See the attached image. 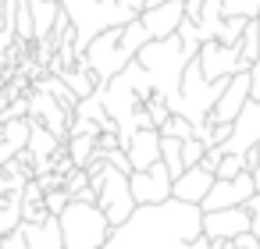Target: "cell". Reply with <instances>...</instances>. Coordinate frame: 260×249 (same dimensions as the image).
<instances>
[{"label": "cell", "instance_id": "16", "mask_svg": "<svg viewBox=\"0 0 260 249\" xmlns=\"http://www.w3.org/2000/svg\"><path fill=\"white\" fill-rule=\"evenodd\" d=\"M125 150H128L132 171H146V167L160 164V160H164V157H160V128H139Z\"/></svg>", "mask_w": 260, "mask_h": 249}, {"label": "cell", "instance_id": "2", "mask_svg": "<svg viewBox=\"0 0 260 249\" xmlns=\"http://www.w3.org/2000/svg\"><path fill=\"white\" fill-rule=\"evenodd\" d=\"M150 40H153V36H150V29L143 25V18H132L128 25H118V29L100 32V36L86 47V54H82L79 61L96 75V82H111L114 75H121V72L136 61V54H139Z\"/></svg>", "mask_w": 260, "mask_h": 249}, {"label": "cell", "instance_id": "33", "mask_svg": "<svg viewBox=\"0 0 260 249\" xmlns=\"http://www.w3.org/2000/svg\"><path fill=\"white\" fill-rule=\"evenodd\" d=\"M249 79H253V100H260V57L253 61V68H249Z\"/></svg>", "mask_w": 260, "mask_h": 249}, {"label": "cell", "instance_id": "24", "mask_svg": "<svg viewBox=\"0 0 260 249\" xmlns=\"http://www.w3.org/2000/svg\"><path fill=\"white\" fill-rule=\"evenodd\" d=\"M249 22H253V18H242V15L224 18V22H221V32H217V40H221V43L239 47V40H242V32H246V25H249Z\"/></svg>", "mask_w": 260, "mask_h": 249}, {"label": "cell", "instance_id": "22", "mask_svg": "<svg viewBox=\"0 0 260 249\" xmlns=\"http://www.w3.org/2000/svg\"><path fill=\"white\" fill-rule=\"evenodd\" d=\"M15 25H18V43H36V22H32V4L29 0H18V11H15Z\"/></svg>", "mask_w": 260, "mask_h": 249}, {"label": "cell", "instance_id": "25", "mask_svg": "<svg viewBox=\"0 0 260 249\" xmlns=\"http://www.w3.org/2000/svg\"><path fill=\"white\" fill-rule=\"evenodd\" d=\"M160 132H164V135H175V139H192V135H196L192 121H189V118H182V114H171V118H168V125H164Z\"/></svg>", "mask_w": 260, "mask_h": 249}, {"label": "cell", "instance_id": "17", "mask_svg": "<svg viewBox=\"0 0 260 249\" xmlns=\"http://www.w3.org/2000/svg\"><path fill=\"white\" fill-rule=\"evenodd\" d=\"M22 231L29 249H64V231L57 214H50L47 221H22Z\"/></svg>", "mask_w": 260, "mask_h": 249}, {"label": "cell", "instance_id": "26", "mask_svg": "<svg viewBox=\"0 0 260 249\" xmlns=\"http://www.w3.org/2000/svg\"><path fill=\"white\" fill-rule=\"evenodd\" d=\"M242 171H249L246 157H242V153H224V160H221V167H217V178H239Z\"/></svg>", "mask_w": 260, "mask_h": 249}, {"label": "cell", "instance_id": "36", "mask_svg": "<svg viewBox=\"0 0 260 249\" xmlns=\"http://www.w3.org/2000/svg\"><path fill=\"white\" fill-rule=\"evenodd\" d=\"M157 4H168V0H146V8H157Z\"/></svg>", "mask_w": 260, "mask_h": 249}, {"label": "cell", "instance_id": "30", "mask_svg": "<svg viewBox=\"0 0 260 249\" xmlns=\"http://www.w3.org/2000/svg\"><path fill=\"white\" fill-rule=\"evenodd\" d=\"M221 160H224V150H221V146H207V157H203V167L217 174V167H221Z\"/></svg>", "mask_w": 260, "mask_h": 249}, {"label": "cell", "instance_id": "20", "mask_svg": "<svg viewBox=\"0 0 260 249\" xmlns=\"http://www.w3.org/2000/svg\"><path fill=\"white\" fill-rule=\"evenodd\" d=\"M96 146H100V135H68L64 153L72 157L75 167H86V164L96 157Z\"/></svg>", "mask_w": 260, "mask_h": 249}, {"label": "cell", "instance_id": "10", "mask_svg": "<svg viewBox=\"0 0 260 249\" xmlns=\"http://www.w3.org/2000/svg\"><path fill=\"white\" fill-rule=\"evenodd\" d=\"M29 118L32 121H40V125H47L57 139H64L68 143V132H72V111L54 96V93H47V89H36L32 93V100H29Z\"/></svg>", "mask_w": 260, "mask_h": 249}, {"label": "cell", "instance_id": "18", "mask_svg": "<svg viewBox=\"0 0 260 249\" xmlns=\"http://www.w3.org/2000/svg\"><path fill=\"white\" fill-rule=\"evenodd\" d=\"M29 4H32V22H36V43H43L54 36L64 8H61V0H29Z\"/></svg>", "mask_w": 260, "mask_h": 249}, {"label": "cell", "instance_id": "41", "mask_svg": "<svg viewBox=\"0 0 260 249\" xmlns=\"http://www.w3.org/2000/svg\"><path fill=\"white\" fill-rule=\"evenodd\" d=\"M0 4H4V0H0Z\"/></svg>", "mask_w": 260, "mask_h": 249}, {"label": "cell", "instance_id": "9", "mask_svg": "<svg viewBox=\"0 0 260 249\" xmlns=\"http://www.w3.org/2000/svg\"><path fill=\"white\" fill-rule=\"evenodd\" d=\"M132 192H136V203L146 206V203H168L175 196V178L168 171V164H153L146 171H132Z\"/></svg>", "mask_w": 260, "mask_h": 249}, {"label": "cell", "instance_id": "29", "mask_svg": "<svg viewBox=\"0 0 260 249\" xmlns=\"http://www.w3.org/2000/svg\"><path fill=\"white\" fill-rule=\"evenodd\" d=\"M43 203H47V210H50V214H57V217H61V214H64V206L72 203V192H68V189H54V192H47V196H43Z\"/></svg>", "mask_w": 260, "mask_h": 249}, {"label": "cell", "instance_id": "34", "mask_svg": "<svg viewBox=\"0 0 260 249\" xmlns=\"http://www.w3.org/2000/svg\"><path fill=\"white\" fill-rule=\"evenodd\" d=\"M200 11H203V0H185V15H189V22H200Z\"/></svg>", "mask_w": 260, "mask_h": 249}, {"label": "cell", "instance_id": "39", "mask_svg": "<svg viewBox=\"0 0 260 249\" xmlns=\"http://www.w3.org/2000/svg\"><path fill=\"white\" fill-rule=\"evenodd\" d=\"M0 82H4V72H0Z\"/></svg>", "mask_w": 260, "mask_h": 249}, {"label": "cell", "instance_id": "23", "mask_svg": "<svg viewBox=\"0 0 260 249\" xmlns=\"http://www.w3.org/2000/svg\"><path fill=\"white\" fill-rule=\"evenodd\" d=\"M239 50H242L246 68H253V61L260 57V22H256V18L246 25V32H242V40H239Z\"/></svg>", "mask_w": 260, "mask_h": 249}, {"label": "cell", "instance_id": "5", "mask_svg": "<svg viewBox=\"0 0 260 249\" xmlns=\"http://www.w3.org/2000/svg\"><path fill=\"white\" fill-rule=\"evenodd\" d=\"M61 231H64V249H104L114 224L100 203L72 199L61 214Z\"/></svg>", "mask_w": 260, "mask_h": 249}, {"label": "cell", "instance_id": "14", "mask_svg": "<svg viewBox=\"0 0 260 249\" xmlns=\"http://www.w3.org/2000/svg\"><path fill=\"white\" fill-rule=\"evenodd\" d=\"M139 18H143V25L150 29L153 40H168V36H178V29L189 15H185V0H168V4L146 8Z\"/></svg>", "mask_w": 260, "mask_h": 249}, {"label": "cell", "instance_id": "4", "mask_svg": "<svg viewBox=\"0 0 260 249\" xmlns=\"http://www.w3.org/2000/svg\"><path fill=\"white\" fill-rule=\"evenodd\" d=\"M61 8L72 18V25H75V54L79 57L86 54V47L100 32L118 29V25H128L132 18H139V15H132L121 4V0H61Z\"/></svg>", "mask_w": 260, "mask_h": 249}, {"label": "cell", "instance_id": "12", "mask_svg": "<svg viewBox=\"0 0 260 249\" xmlns=\"http://www.w3.org/2000/svg\"><path fill=\"white\" fill-rule=\"evenodd\" d=\"M253 146H260V100H249L242 107V114L232 121V139L221 146L224 153H249Z\"/></svg>", "mask_w": 260, "mask_h": 249}, {"label": "cell", "instance_id": "1", "mask_svg": "<svg viewBox=\"0 0 260 249\" xmlns=\"http://www.w3.org/2000/svg\"><path fill=\"white\" fill-rule=\"evenodd\" d=\"M104 249H210L203 206L175 196L168 203H146L111 231Z\"/></svg>", "mask_w": 260, "mask_h": 249}, {"label": "cell", "instance_id": "37", "mask_svg": "<svg viewBox=\"0 0 260 249\" xmlns=\"http://www.w3.org/2000/svg\"><path fill=\"white\" fill-rule=\"evenodd\" d=\"M253 178H256V189H260V171H253Z\"/></svg>", "mask_w": 260, "mask_h": 249}, {"label": "cell", "instance_id": "3", "mask_svg": "<svg viewBox=\"0 0 260 249\" xmlns=\"http://www.w3.org/2000/svg\"><path fill=\"white\" fill-rule=\"evenodd\" d=\"M136 61L150 75L153 96H160L164 103H171L178 96V89H182V79H185V68H189L192 54L185 50V43L178 36H168V40H150L136 54Z\"/></svg>", "mask_w": 260, "mask_h": 249}, {"label": "cell", "instance_id": "15", "mask_svg": "<svg viewBox=\"0 0 260 249\" xmlns=\"http://www.w3.org/2000/svg\"><path fill=\"white\" fill-rule=\"evenodd\" d=\"M214 182H217L214 171H207L203 164H192V167H185V174L175 178V199H185V203L200 206L207 199V192L214 189Z\"/></svg>", "mask_w": 260, "mask_h": 249}, {"label": "cell", "instance_id": "35", "mask_svg": "<svg viewBox=\"0 0 260 249\" xmlns=\"http://www.w3.org/2000/svg\"><path fill=\"white\" fill-rule=\"evenodd\" d=\"M246 164H249V171H260V146H253L246 153Z\"/></svg>", "mask_w": 260, "mask_h": 249}, {"label": "cell", "instance_id": "6", "mask_svg": "<svg viewBox=\"0 0 260 249\" xmlns=\"http://www.w3.org/2000/svg\"><path fill=\"white\" fill-rule=\"evenodd\" d=\"M96 203L104 206V214L111 217L114 228L125 224V221L139 210L136 192H132V171H121V167L107 164V174H104V185H100V199H96Z\"/></svg>", "mask_w": 260, "mask_h": 249}, {"label": "cell", "instance_id": "7", "mask_svg": "<svg viewBox=\"0 0 260 249\" xmlns=\"http://www.w3.org/2000/svg\"><path fill=\"white\" fill-rule=\"evenodd\" d=\"M196 61L203 64V75H207L210 82H217V79H232V75H239V72H249L246 61H242V50L232 47V43H221V40L203 43L200 54H196Z\"/></svg>", "mask_w": 260, "mask_h": 249}, {"label": "cell", "instance_id": "28", "mask_svg": "<svg viewBox=\"0 0 260 249\" xmlns=\"http://www.w3.org/2000/svg\"><path fill=\"white\" fill-rule=\"evenodd\" d=\"M182 157H185V167H192V164H203V157H207V143L203 139H182Z\"/></svg>", "mask_w": 260, "mask_h": 249}, {"label": "cell", "instance_id": "40", "mask_svg": "<svg viewBox=\"0 0 260 249\" xmlns=\"http://www.w3.org/2000/svg\"><path fill=\"white\" fill-rule=\"evenodd\" d=\"M256 22H260V15H256Z\"/></svg>", "mask_w": 260, "mask_h": 249}, {"label": "cell", "instance_id": "11", "mask_svg": "<svg viewBox=\"0 0 260 249\" xmlns=\"http://www.w3.org/2000/svg\"><path fill=\"white\" fill-rule=\"evenodd\" d=\"M242 231H253L249 206H228V210H207L203 214V235L210 242H217V238H239Z\"/></svg>", "mask_w": 260, "mask_h": 249}, {"label": "cell", "instance_id": "21", "mask_svg": "<svg viewBox=\"0 0 260 249\" xmlns=\"http://www.w3.org/2000/svg\"><path fill=\"white\" fill-rule=\"evenodd\" d=\"M160 157H164V164H168V171H171V178H178V174H185V157H182V139H175V135H164V132H160Z\"/></svg>", "mask_w": 260, "mask_h": 249}, {"label": "cell", "instance_id": "8", "mask_svg": "<svg viewBox=\"0 0 260 249\" xmlns=\"http://www.w3.org/2000/svg\"><path fill=\"white\" fill-rule=\"evenodd\" d=\"M253 196H256V178H253V171H242L239 178H217L200 206H203V214L207 210H228V206H246Z\"/></svg>", "mask_w": 260, "mask_h": 249}, {"label": "cell", "instance_id": "19", "mask_svg": "<svg viewBox=\"0 0 260 249\" xmlns=\"http://www.w3.org/2000/svg\"><path fill=\"white\" fill-rule=\"evenodd\" d=\"M22 221H25V196L22 189H11L8 196H0V235L22 228Z\"/></svg>", "mask_w": 260, "mask_h": 249}, {"label": "cell", "instance_id": "32", "mask_svg": "<svg viewBox=\"0 0 260 249\" xmlns=\"http://www.w3.org/2000/svg\"><path fill=\"white\" fill-rule=\"evenodd\" d=\"M246 206H249V214H253V231L260 235V189H256V196H253Z\"/></svg>", "mask_w": 260, "mask_h": 249}, {"label": "cell", "instance_id": "38", "mask_svg": "<svg viewBox=\"0 0 260 249\" xmlns=\"http://www.w3.org/2000/svg\"><path fill=\"white\" fill-rule=\"evenodd\" d=\"M0 249H4V235H0Z\"/></svg>", "mask_w": 260, "mask_h": 249}, {"label": "cell", "instance_id": "13", "mask_svg": "<svg viewBox=\"0 0 260 249\" xmlns=\"http://www.w3.org/2000/svg\"><path fill=\"white\" fill-rule=\"evenodd\" d=\"M249 100H253V79H249V72H239V75L228 79V86H224V93H221L210 121H235Z\"/></svg>", "mask_w": 260, "mask_h": 249}, {"label": "cell", "instance_id": "27", "mask_svg": "<svg viewBox=\"0 0 260 249\" xmlns=\"http://www.w3.org/2000/svg\"><path fill=\"white\" fill-rule=\"evenodd\" d=\"M242 15V18H256L260 15V0H224V18Z\"/></svg>", "mask_w": 260, "mask_h": 249}, {"label": "cell", "instance_id": "31", "mask_svg": "<svg viewBox=\"0 0 260 249\" xmlns=\"http://www.w3.org/2000/svg\"><path fill=\"white\" fill-rule=\"evenodd\" d=\"M4 249H29V242H25V231H22V228L8 231V235H4Z\"/></svg>", "mask_w": 260, "mask_h": 249}]
</instances>
